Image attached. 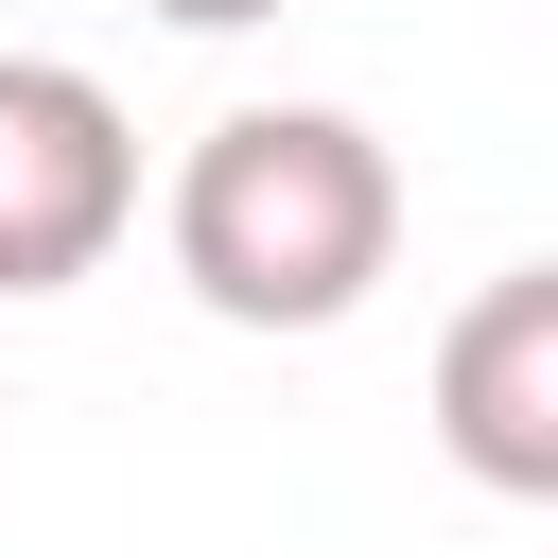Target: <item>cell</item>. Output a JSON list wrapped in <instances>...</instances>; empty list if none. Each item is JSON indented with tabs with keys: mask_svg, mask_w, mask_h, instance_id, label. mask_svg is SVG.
<instances>
[{
	"mask_svg": "<svg viewBox=\"0 0 558 558\" xmlns=\"http://www.w3.org/2000/svg\"><path fill=\"white\" fill-rule=\"evenodd\" d=\"M157 227H174V279L227 331H331L401 262V157L349 105H227L174 157V209Z\"/></svg>",
	"mask_w": 558,
	"mask_h": 558,
	"instance_id": "obj_1",
	"label": "cell"
},
{
	"mask_svg": "<svg viewBox=\"0 0 558 558\" xmlns=\"http://www.w3.org/2000/svg\"><path fill=\"white\" fill-rule=\"evenodd\" d=\"M436 453L506 506H558V262H506L436 331Z\"/></svg>",
	"mask_w": 558,
	"mask_h": 558,
	"instance_id": "obj_3",
	"label": "cell"
},
{
	"mask_svg": "<svg viewBox=\"0 0 558 558\" xmlns=\"http://www.w3.org/2000/svg\"><path fill=\"white\" fill-rule=\"evenodd\" d=\"M140 227V140L70 52H0V296H70L105 279V244Z\"/></svg>",
	"mask_w": 558,
	"mask_h": 558,
	"instance_id": "obj_2",
	"label": "cell"
},
{
	"mask_svg": "<svg viewBox=\"0 0 558 558\" xmlns=\"http://www.w3.org/2000/svg\"><path fill=\"white\" fill-rule=\"evenodd\" d=\"M174 35H244V17H279V0H157Z\"/></svg>",
	"mask_w": 558,
	"mask_h": 558,
	"instance_id": "obj_4",
	"label": "cell"
}]
</instances>
